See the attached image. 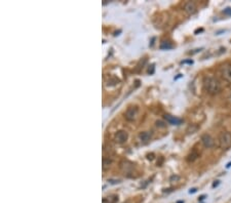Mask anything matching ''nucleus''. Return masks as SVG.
<instances>
[{"label":"nucleus","mask_w":231,"mask_h":203,"mask_svg":"<svg viewBox=\"0 0 231 203\" xmlns=\"http://www.w3.org/2000/svg\"><path fill=\"white\" fill-rule=\"evenodd\" d=\"M202 84H203L204 90L211 95H219L222 92V85L216 77L206 76L203 78Z\"/></svg>","instance_id":"obj_1"},{"label":"nucleus","mask_w":231,"mask_h":203,"mask_svg":"<svg viewBox=\"0 0 231 203\" xmlns=\"http://www.w3.org/2000/svg\"><path fill=\"white\" fill-rule=\"evenodd\" d=\"M218 144L219 147L223 150H227L231 147V132L224 131L220 134L219 139H218Z\"/></svg>","instance_id":"obj_2"},{"label":"nucleus","mask_w":231,"mask_h":203,"mask_svg":"<svg viewBox=\"0 0 231 203\" xmlns=\"http://www.w3.org/2000/svg\"><path fill=\"white\" fill-rule=\"evenodd\" d=\"M139 114V108L137 106H129L128 109H126L125 113H124V118L125 120H128L129 122L135 121L138 117Z\"/></svg>","instance_id":"obj_3"},{"label":"nucleus","mask_w":231,"mask_h":203,"mask_svg":"<svg viewBox=\"0 0 231 203\" xmlns=\"http://www.w3.org/2000/svg\"><path fill=\"white\" fill-rule=\"evenodd\" d=\"M119 167H120V169L124 173H126L129 176V173L134 172L135 168H136V165H135V163L131 162V161L129 160H122L119 163Z\"/></svg>","instance_id":"obj_4"},{"label":"nucleus","mask_w":231,"mask_h":203,"mask_svg":"<svg viewBox=\"0 0 231 203\" xmlns=\"http://www.w3.org/2000/svg\"><path fill=\"white\" fill-rule=\"evenodd\" d=\"M220 73L223 79L231 83V64H224L220 67Z\"/></svg>","instance_id":"obj_5"},{"label":"nucleus","mask_w":231,"mask_h":203,"mask_svg":"<svg viewBox=\"0 0 231 203\" xmlns=\"http://www.w3.org/2000/svg\"><path fill=\"white\" fill-rule=\"evenodd\" d=\"M129 139V134L128 131L125 130H119L117 132H115L114 134V140H115L117 144H123L125 143Z\"/></svg>","instance_id":"obj_6"},{"label":"nucleus","mask_w":231,"mask_h":203,"mask_svg":"<svg viewBox=\"0 0 231 203\" xmlns=\"http://www.w3.org/2000/svg\"><path fill=\"white\" fill-rule=\"evenodd\" d=\"M201 143H202V145H203L204 147L207 148V149H210V148H213V147L215 146V140H214V139H213L211 135L207 134H202V137H201Z\"/></svg>","instance_id":"obj_7"},{"label":"nucleus","mask_w":231,"mask_h":203,"mask_svg":"<svg viewBox=\"0 0 231 203\" xmlns=\"http://www.w3.org/2000/svg\"><path fill=\"white\" fill-rule=\"evenodd\" d=\"M184 10L187 12L188 14H193L196 12V4L194 3L193 1H187L184 3Z\"/></svg>","instance_id":"obj_8"},{"label":"nucleus","mask_w":231,"mask_h":203,"mask_svg":"<svg viewBox=\"0 0 231 203\" xmlns=\"http://www.w3.org/2000/svg\"><path fill=\"white\" fill-rule=\"evenodd\" d=\"M164 119L167 120L168 123L172 124V125H180V124H182V122H183V120L181 118L172 116V115H170V114H165Z\"/></svg>","instance_id":"obj_9"},{"label":"nucleus","mask_w":231,"mask_h":203,"mask_svg":"<svg viewBox=\"0 0 231 203\" xmlns=\"http://www.w3.org/2000/svg\"><path fill=\"white\" fill-rule=\"evenodd\" d=\"M152 137V132L151 131H143V132H140L139 134V139L141 140L142 143L146 144V143L149 142Z\"/></svg>","instance_id":"obj_10"},{"label":"nucleus","mask_w":231,"mask_h":203,"mask_svg":"<svg viewBox=\"0 0 231 203\" xmlns=\"http://www.w3.org/2000/svg\"><path fill=\"white\" fill-rule=\"evenodd\" d=\"M112 163H113V160L111 157H104L103 158V163H102V168L103 170H108L109 168L112 166Z\"/></svg>","instance_id":"obj_11"},{"label":"nucleus","mask_w":231,"mask_h":203,"mask_svg":"<svg viewBox=\"0 0 231 203\" xmlns=\"http://www.w3.org/2000/svg\"><path fill=\"white\" fill-rule=\"evenodd\" d=\"M198 157H199V153L197 152L196 150H192L191 152L187 155L186 160L188 161V162H194L195 160L198 159Z\"/></svg>","instance_id":"obj_12"},{"label":"nucleus","mask_w":231,"mask_h":203,"mask_svg":"<svg viewBox=\"0 0 231 203\" xmlns=\"http://www.w3.org/2000/svg\"><path fill=\"white\" fill-rule=\"evenodd\" d=\"M117 201H118L117 195H111V196L106 197L105 199H103V203H117Z\"/></svg>","instance_id":"obj_13"},{"label":"nucleus","mask_w":231,"mask_h":203,"mask_svg":"<svg viewBox=\"0 0 231 203\" xmlns=\"http://www.w3.org/2000/svg\"><path fill=\"white\" fill-rule=\"evenodd\" d=\"M173 48V44L170 42V41H163V42L160 44V49H172Z\"/></svg>","instance_id":"obj_14"},{"label":"nucleus","mask_w":231,"mask_h":203,"mask_svg":"<svg viewBox=\"0 0 231 203\" xmlns=\"http://www.w3.org/2000/svg\"><path fill=\"white\" fill-rule=\"evenodd\" d=\"M155 125L157 127H160V128H164V127H167V123L162 120H157L155 122Z\"/></svg>","instance_id":"obj_15"},{"label":"nucleus","mask_w":231,"mask_h":203,"mask_svg":"<svg viewBox=\"0 0 231 203\" xmlns=\"http://www.w3.org/2000/svg\"><path fill=\"white\" fill-rule=\"evenodd\" d=\"M223 12H224L225 14H227V15H231V8L230 7H227V8L224 9V11Z\"/></svg>","instance_id":"obj_16"},{"label":"nucleus","mask_w":231,"mask_h":203,"mask_svg":"<svg viewBox=\"0 0 231 203\" xmlns=\"http://www.w3.org/2000/svg\"><path fill=\"white\" fill-rule=\"evenodd\" d=\"M147 159L148 160H153L154 159V154H153V153H151V154H148L147 155Z\"/></svg>","instance_id":"obj_17"},{"label":"nucleus","mask_w":231,"mask_h":203,"mask_svg":"<svg viewBox=\"0 0 231 203\" xmlns=\"http://www.w3.org/2000/svg\"><path fill=\"white\" fill-rule=\"evenodd\" d=\"M148 73H149V74H153V73H154V65H152V66H151V69L149 68V70H148Z\"/></svg>","instance_id":"obj_18"},{"label":"nucleus","mask_w":231,"mask_h":203,"mask_svg":"<svg viewBox=\"0 0 231 203\" xmlns=\"http://www.w3.org/2000/svg\"><path fill=\"white\" fill-rule=\"evenodd\" d=\"M182 64H193V61H192V60H188V61H183Z\"/></svg>","instance_id":"obj_19"},{"label":"nucleus","mask_w":231,"mask_h":203,"mask_svg":"<svg viewBox=\"0 0 231 203\" xmlns=\"http://www.w3.org/2000/svg\"><path fill=\"white\" fill-rule=\"evenodd\" d=\"M196 191H197V189H195V188H193V189H191V190H190V191H189V193H190V194H191V193H195V192H196Z\"/></svg>","instance_id":"obj_20"},{"label":"nucleus","mask_w":231,"mask_h":203,"mask_svg":"<svg viewBox=\"0 0 231 203\" xmlns=\"http://www.w3.org/2000/svg\"><path fill=\"white\" fill-rule=\"evenodd\" d=\"M218 185H219V181H217V183H214V184H213V188H215V187H217Z\"/></svg>","instance_id":"obj_21"},{"label":"nucleus","mask_w":231,"mask_h":203,"mask_svg":"<svg viewBox=\"0 0 231 203\" xmlns=\"http://www.w3.org/2000/svg\"><path fill=\"white\" fill-rule=\"evenodd\" d=\"M204 198H206V195H202V196H200V197H199V200H200V201H201V200H203Z\"/></svg>","instance_id":"obj_22"},{"label":"nucleus","mask_w":231,"mask_h":203,"mask_svg":"<svg viewBox=\"0 0 231 203\" xmlns=\"http://www.w3.org/2000/svg\"><path fill=\"white\" fill-rule=\"evenodd\" d=\"M230 166H231V162H229V163H228V164L226 165V167H227V168H229Z\"/></svg>","instance_id":"obj_23"},{"label":"nucleus","mask_w":231,"mask_h":203,"mask_svg":"<svg viewBox=\"0 0 231 203\" xmlns=\"http://www.w3.org/2000/svg\"><path fill=\"white\" fill-rule=\"evenodd\" d=\"M177 203H184V201H183V200H181V201H178Z\"/></svg>","instance_id":"obj_24"}]
</instances>
